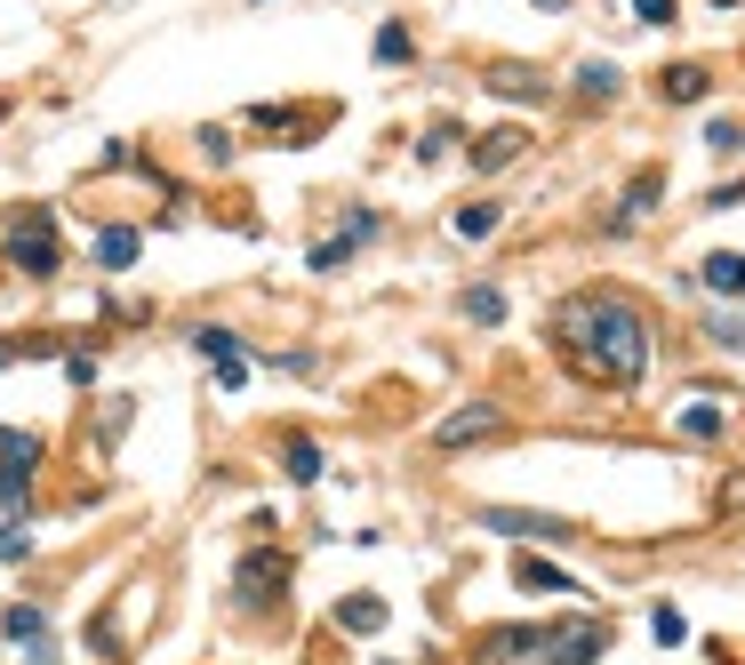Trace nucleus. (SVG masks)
<instances>
[{
    "mask_svg": "<svg viewBox=\"0 0 745 665\" xmlns=\"http://www.w3.org/2000/svg\"><path fill=\"white\" fill-rule=\"evenodd\" d=\"M553 345L586 385H641L650 377V321L618 289H586L553 305Z\"/></svg>",
    "mask_w": 745,
    "mask_h": 665,
    "instance_id": "1",
    "label": "nucleus"
},
{
    "mask_svg": "<svg viewBox=\"0 0 745 665\" xmlns=\"http://www.w3.org/2000/svg\"><path fill=\"white\" fill-rule=\"evenodd\" d=\"M609 634L593 617H561V625H489L473 642V665H593Z\"/></svg>",
    "mask_w": 745,
    "mask_h": 665,
    "instance_id": "2",
    "label": "nucleus"
},
{
    "mask_svg": "<svg viewBox=\"0 0 745 665\" xmlns=\"http://www.w3.org/2000/svg\"><path fill=\"white\" fill-rule=\"evenodd\" d=\"M9 264H17V273H32V281H56V264H64L56 217H41V209H17V225H9Z\"/></svg>",
    "mask_w": 745,
    "mask_h": 665,
    "instance_id": "3",
    "label": "nucleus"
},
{
    "mask_svg": "<svg viewBox=\"0 0 745 665\" xmlns=\"http://www.w3.org/2000/svg\"><path fill=\"white\" fill-rule=\"evenodd\" d=\"M32 474H41V434L0 425V506H9V521L32 506Z\"/></svg>",
    "mask_w": 745,
    "mask_h": 665,
    "instance_id": "4",
    "label": "nucleus"
},
{
    "mask_svg": "<svg viewBox=\"0 0 745 665\" xmlns=\"http://www.w3.org/2000/svg\"><path fill=\"white\" fill-rule=\"evenodd\" d=\"M232 593H241V602H257V610H273L281 593H289V553H273V545L241 553V570H232Z\"/></svg>",
    "mask_w": 745,
    "mask_h": 665,
    "instance_id": "5",
    "label": "nucleus"
},
{
    "mask_svg": "<svg viewBox=\"0 0 745 665\" xmlns=\"http://www.w3.org/2000/svg\"><path fill=\"white\" fill-rule=\"evenodd\" d=\"M497 434H505V409H497V402H465L457 417L433 425V449L457 457V449H482V441H497Z\"/></svg>",
    "mask_w": 745,
    "mask_h": 665,
    "instance_id": "6",
    "label": "nucleus"
},
{
    "mask_svg": "<svg viewBox=\"0 0 745 665\" xmlns=\"http://www.w3.org/2000/svg\"><path fill=\"white\" fill-rule=\"evenodd\" d=\"M473 521L497 529V538H521V545H561V538H569V521H561V513H521V506H482Z\"/></svg>",
    "mask_w": 745,
    "mask_h": 665,
    "instance_id": "7",
    "label": "nucleus"
},
{
    "mask_svg": "<svg viewBox=\"0 0 745 665\" xmlns=\"http://www.w3.org/2000/svg\"><path fill=\"white\" fill-rule=\"evenodd\" d=\"M361 241H377V217H369V209H353L345 225L329 232V241H313V249H304V264H313V273H337V264H345Z\"/></svg>",
    "mask_w": 745,
    "mask_h": 665,
    "instance_id": "8",
    "label": "nucleus"
},
{
    "mask_svg": "<svg viewBox=\"0 0 745 665\" xmlns=\"http://www.w3.org/2000/svg\"><path fill=\"white\" fill-rule=\"evenodd\" d=\"M722 425H730V402H714V393H690V402L673 409V434L682 441H722Z\"/></svg>",
    "mask_w": 745,
    "mask_h": 665,
    "instance_id": "9",
    "label": "nucleus"
},
{
    "mask_svg": "<svg viewBox=\"0 0 745 665\" xmlns=\"http://www.w3.org/2000/svg\"><path fill=\"white\" fill-rule=\"evenodd\" d=\"M521 153H529V137H521V128H489V137H473V169H482V177H497V169H514Z\"/></svg>",
    "mask_w": 745,
    "mask_h": 665,
    "instance_id": "10",
    "label": "nucleus"
},
{
    "mask_svg": "<svg viewBox=\"0 0 745 665\" xmlns=\"http://www.w3.org/2000/svg\"><path fill=\"white\" fill-rule=\"evenodd\" d=\"M658 193H665V177H658V169H641V177L625 185V201H618V217H609V232H633L641 217L658 209Z\"/></svg>",
    "mask_w": 745,
    "mask_h": 665,
    "instance_id": "11",
    "label": "nucleus"
},
{
    "mask_svg": "<svg viewBox=\"0 0 745 665\" xmlns=\"http://www.w3.org/2000/svg\"><path fill=\"white\" fill-rule=\"evenodd\" d=\"M514 585H521V593H569V602H578V578L553 570V561H537V553L514 561Z\"/></svg>",
    "mask_w": 745,
    "mask_h": 665,
    "instance_id": "12",
    "label": "nucleus"
},
{
    "mask_svg": "<svg viewBox=\"0 0 745 665\" xmlns=\"http://www.w3.org/2000/svg\"><path fill=\"white\" fill-rule=\"evenodd\" d=\"M705 89H714V73H705V64H665V73H658V96H665V105H697Z\"/></svg>",
    "mask_w": 745,
    "mask_h": 665,
    "instance_id": "13",
    "label": "nucleus"
},
{
    "mask_svg": "<svg viewBox=\"0 0 745 665\" xmlns=\"http://www.w3.org/2000/svg\"><path fill=\"white\" fill-rule=\"evenodd\" d=\"M489 96H505V105H537V96H546V81H537L529 64H497V73H489Z\"/></svg>",
    "mask_w": 745,
    "mask_h": 665,
    "instance_id": "14",
    "label": "nucleus"
},
{
    "mask_svg": "<svg viewBox=\"0 0 745 665\" xmlns=\"http://www.w3.org/2000/svg\"><path fill=\"white\" fill-rule=\"evenodd\" d=\"M281 465H289V481H304V489H313V481L329 474V457H321V441H304V434H289V441H281Z\"/></svg>",
    "mask_w": 745,
    "mask_h": 665,
    "instance_id": "15",
    "label": "nucleus"
},
{
    "mask_svg": "<svg viewBox=\"0 0 745 665\" xmlns=\"http://www.w3.org/2000/svg\"><path fill=\"white\" fill-rule=\"evenodd\" d=\"M697 281H705V289H714V297H745V257H730V249H714V257H705V264H697Z\"/></svg>",
    "mask_w": 745,
    "mask_h": 665,
    "instance_id": "16",
    "label": "nucleus"
},
{
    "mask_svg": "<svg viewBox=\"0 0 745 665\" xmlns=\"http://www.w3.org/2000/svg\"><path fill=\"white\" fill-rule=\"evenodd\" d=\"M137 249H145L137 225H105V232H96V264H113V273H121V264H137Z\"/></svg>",
    "mask_w": 745,
    "mask_h": 665,
    "instance_id": "17",
    "label": "nucleus"
},
{
    "mask_svg": "<svg viewBox=\"0 0 745 665\" xmlns=\"http://www.w3.org/2000/svg\"><path fill=\"white\" fill-rule=\"evenodd\" d=\"M337 625H345V634H377L385 602H377V593H345V602H337Z\"/></svg>",
    "mask_w": 745,
    "mask_h": 665,
    "instance_id": "18",
    "label": "nucleus"
},
{
    "mask_svg": "<svg viewBox=\"0 0 745 665\" xmlns=\"http://www.w3.org/2000/svg\"><path fill=\"white\" fill-rule=\"evenodd\" d=\"M457 305H465V321H482V329H497V321H505V289H497V281H473V289L457 297Z\"/></svg>",
    "mask_w": 745,
    "mask_h": 665,
    "instance_id": "19",
    "label": "nucleus"
},
{
    "mask_svg": "<svg viewBox=\"0 0 745 665\" xmlns=\"http://www.w3.org/2000/svg\"><path fill=\"white\" fill-rule=\"evenodd\" d=\"M0 634H9V642H24V650H32V642H49V617L32 610V602H17L9 617H0Z\"/></svg>",
    "mask_w": 745,
    "mask_h": 665,
    "instance_id": "20",
    "label": "nucleus"
},
{
    "mask_svg": "<svg viewBox=\"0 0 745 665\" xmlns=\"http://www.w3.org/2000/svg\"><path fill=\"white\" fill-rule=\"evenodd\" d=\"M497 217H505L497 201H465V209H457V241H489Z\"/></svg>",
    "mask_w": 745,
    "mask_h": 665,
    "instance_id": "21",
    "label": "nucleus"
},
{
    "mask_svg": "<svg viewBox=\"0 0 745 665\" xmlns=\"http://www.w3.org/2000/svg\"><path fill=\"white\" fill-rule=\"evenodd\" d=\"M193 353H200V361H232V353H241V337H232V329H193Z\"/></svg>",
    "mask_w": 745,
    "mask_h": 665,
    "instance_id": "22",
    "label": "nucleus"
},
{
    "mask_svg": "<svg viewBox=\"0 0 745 665\" xmlns=\"http://www.w3.org/2000/svg\"><path fill=\"white\" fill-rule=\"evenodd\" d=\"M705 337L730 345V353H745V313H705Z\"/></svg>",
    "mask_w": 745,
    "mask_h": 665,
    "instance_id": "23",
    "label": "nucleus"
},
{
    "mask_svg": "<svg viewBox=\"0 0 745 665\" xmlns=\"http://www.w3.org/2000/svg\"><path fill=\"white\" fill-rule=\"evenodd\" d=\"M578 89L593 96V105H609V96H618V64H586V73H578Z\"/></svg>",
    "mask_w": 745,
    "mask_h": 665,
    "instance_id": "24",
    "label": "nucleus"
},
{
    "mask_svg": "<svg viewBox=\"0 0 745 665\" xmlns=\"http://www.w3.org/2000/svg\"><path fill=\"white\" fill-rule=\"evenodd\" d=\"M410 56H417V41H410L401 24H385V32H377V64H410Z\"/></svg>",
    "mask_w": 745,
    "mask_h": 665,
    "instance_id": "25",
    "label": "nucleus"
},
{
    "mask_svg": "<svg viewBox=\"0 0 745 665\" xmlns=\"http://www.w3.org/2000/svg\"><path fill=\"white\" fill-rule=\"evenodd\" d=\"M449 145H457V121H433V128H425V137H417V153H425V160H442Z\"/></svg>",
    "mask_w": 745,
    "mask_h": 665,
    "instance_id": "26",
    "label": "nucleus"
},
{
    "mask_svg": "<svg viewBox=\"0 0 745 665\" xmlns=\"http://www.w3.org/2000/svg\"><path fill=\"white\" fill-rule=\"evenodd\" d=\"M89 650L96 657H121V625L113 617H89Z\"/></svg>",
    "mask_w": 745,
    "mask_h": 665,
    "instance_id": "27",
    "label": "nucleus"
},
{
    "mask_svg": "<svg viewBox=\"0 0 745 665\" xmlns=\"http://www.w3.org/2000/svg\"><path fill=\"white\" fill-rule=\"evenodd\" d=\"M650 634H658V642L673 650V642H682V634H690V625H682V610H650Z\"/></svg>",
    "mask_w": 745,
    "mask_h": 665,
    "instance_id": "28",
    "label": "nucleus"
},
{
    "mask_svg": "<svg viewBox=\"0 0 745 665\" xmlns=\"http://www.w3.org/2000/svg\"><path fill=\"white\" fill-rule=\"evenodd\" d=\"M705 145H714V153H737L745 128H737V121H705Z\"/></svg>",
    "mask_w": 745,
    "mask_h": 665,
    "instance_id": "29",
    "label": "nucleus"
},
{
    "mask_svg": "<svg viewBox=\"0 0 745 665\" xmlns=\"http://www.w3.org/2000/svg\"><path fill=\"white\" fill-rule=\"evenodd\" d=\"M217 385H225V393H241V385H249V353H232V361H217Z\"/></svg>",
    "mask_w": 745,
    "mask_h": 665,
    "instance_id": "30",
    "label": "nucleus"
},
{
    "mask_svg": "<svg viewBox=\"0 0 745 665\" xmlns=\"http://www.w3.org/2000/svg\"><path fill=\"white\" fill-rule=\"evenodd\" d=\"M32 553V538H24V521H9V529H0V561H24Z\"/></svg>",
    "mask_w": 745,
    "mask_h": 665,
    "instance_id": "31",
    "label": "nucleus"
},
{
    "mask_svg": "<svg viewBox=\"0 0 745 665\" xmlns=\"http://www.w3.org/2000/svg\"><path fill=\"white\" fill-rule=\"evenodd\" d=\"M633 17L641 24H673V0H633Z\"/></svg>",
    "mask_w": 745,
    "mask_h": 665,
    "instance_id": "32",
    "label": "nucleus"
},
{
    "mask_svg": "<svg viewBox=\"0 0 745 665\" xmlns=\"http://www.w3.org/2000/svg\"><path fill=\"white\" fill-rule=\"evenodd\" d=\"M737 201H745V177H737V185H714V193H705V209H737Z\"/></svg>",
    "mask_w": 745,
    "mask_h": 665,
    "instance_id": "33",
    "label": "nucleus"
},
{
    "mask_svg": "<svg viewBox=\"0 0 745 665\" xmlns=\"http://www.w3.org/2000/svg\"><path fill=\"white\" fill-rule=\"evenodd\" d=\"M24 665H64V657H56V642H32V657H24Z\"/></svg>",
    "mask_w": 745,
    "mask_h": 665,
    "instance_id": "34",
    "label": "nucleus"
},
{
    "mask_svg": "<svg viewBox=\"0 0 745 665\" xmlns=\"http://www.w3.org/2000/svg\"><path fill=\"white\" fill-rule=\"evenodd\" d=\"M537 9H569V0H537Z\"/></svg>",
    "mask_w": 745,
    "mask_h": 665,
    "instance_id": "35",
    "label": "nucleus"
}]
</instances>
